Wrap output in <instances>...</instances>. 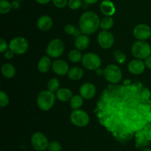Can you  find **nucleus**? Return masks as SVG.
Instances as JSON below:
<instances>
[{
	"mask_svg": "<svg viewBox=\"0 0 151 151\" xmlns=\"http://www.w3.org/2000/svg\"><path fill=\"white\" fill-rule=\"evenodd\" d=\"M83 4V0H68V6L72 10H77Z\"/></svg>",
	"mask_w": 151,
	"mask_h": 151,
	"instance_id": "nucleus-27",
	"label": "nucleus"
},
{
	"mask_svg": "<svg viewBox=\"0 0 151 151\" xmlns=\"http://www.w3.org/2000/svg\"><path fill=\"white\" fill-rule=\"evenodd\" d=\"M48 149L50 151H60L61 150V145L57 141H52L49 144Z\"/></svg>",
	"mask_w": 151,
	"mask_h": 151,
	"instance_id": "nucleus-30",
	"label": "nucleus"
},
{
	"mask_svg": "<svg viewBox=\"0 0 151 151\" xmlns=\"http://www.w3.org/2000/svg\"><path fill=\"white\" fill-rule=\"evenodd\" d=\"M79 25L83 33L91 35L96 32L100 26V21L94 12L86 11L80 18Z\"/></svg>",
	"mask_w": 151,
	"mask_h": 151,
	"instance_id": "nucleus-1",
	"label": "nucleus"
},
{
	"mask_svg": "<svg viewBox=\"0 0 151 151\" xmlns=\"http://www.w3.org/2000/svg\"><path fill=\"white\" fill-rule=\"evenodd\" d=\"M53 25V21L49 16H42L37 21V26L41 30L47 31L51 29Z\"/></svg>",
	"mask_w": 151,
	"mask_h": 151,
	"instance_id": "nucleus-16",
	"label": "nucleus"
},
{
	"mask_svg": "<svg viewBox=\"0 0 151 151\" xmlns=\"http://www.w3.org/2000/svg\"><path fill=\"white\" fill-rule=\"evenodd\" d=\"M82 53L79 50H72L69 52V59L72 62H79L80 61L82 60Z\"/></svg>",
	"mask_w": 151,
	"mask_h": 151,
	"instance_id": "nucleus-24",
	"label": "nucleus"
},
{
	"mask_svg": "<svg viewBox=\"0 0 151 151\" xmlns=\"http://www.w3.org/2000/svg\"><path fill=\"white\" fill-rule=\"evenodd\" d=\"M142 151H151V149H150V148H145V149L142 150Z\"/></svg>",
	"mask_w": 151,
	"mask_h": 151,
	"instance_id": "nucleus-39",
	"label": "nucleus"
},
{
	"mask_svg": "<svg viewBox=\"0 0 151 151\" xmlns=\"http://www.w3.org/2000/svg\"><path fill=\"white\" fill-rule=\"evenodd\" d=\"M53 72L58 76H64L69 71V65L63 60H56L53 62L52 65Z\"/></svg>",
	"mask_w": 151,
	"mask_h": 151,
	"instance_id": "nucleus-14",
	"label": "nucleus"
},
{
	"mask_svg": "<svg viewBox=\"0 0 151 151\" xmlns=\"http://www.w3.org/2000/svg\"><path fill=\"white\" fill-rule=\"evenodd\" d=\"M70 120L73 124L78 127H85L89 122L88 113L82 110H74L70 115Z\"/></svg>",
	"mask_w": 151,
	"mask_h": 151,
	"instance_id": "nucleus-6",
	"label": "nucleus"
},
{
	"mask_svg": "<svg viewBox=\"0 0 151 151\" xmlns=\"http://www.w3.org/2000/svg\"><path fill=\"white\" fill-rule=\"evenodd\" d=\"M9 48L14 54H23L28 49V41L23 37H16L10 41Z\"/></svg>",
	"mask_w": 151,
	"mask_h": 151,
	"instance_id": "nucleus-8",
	"label": "nucleus"
},
{
	"mask_svg": "<svg viewBox=\"0 0 151 151\" xmlns=\"http://www.w3.org/2000/svg\"><path fill=\"white\" fill-rule=\"evenodd\" d=\"M1 73L4 77L10 78L16 75V69L12 65L6 63L1 66Z\"/></svg>",
	"mask_w": 151,
	"mask_h": 151,
	"instance_id": "nucleus-21",
	"label": "nucleus"
},
{
	"mask_svg": "<svg viewBox=\"0 0 151 151\" xmlns=\"http://www.w3.org/2000/svg\"><path fill=\"white\" fill-rule=\"evenodd\" d=\"M31 144L35 150L44 151L48 148L49 142L45 135L42 133L37 132L35 133L31 137Z\"/></svg>",
	"mask_w": 151,
	"mask_h": 151,
	"instance_id": "nucleus-9",
	"label": "nucleus"
},
{
	"mask_svg": "<svg viewBox=\"0 0 151 151\" xmlns=\"http://www.w3.org/2000/svg\"><path fill=\"white\" fill-rule=\"evenodd\" d=\"M83 98L81 96H74L70 100V107L73 110H78L81 107L83 103Z\"/></svg>",
	"mask_w": 151,
	"mask_h": 151,
	"instance_id": "nucleus-22",
	"label": "nucleus"
},
{
	"mask_svg": "<svg viewBox=\"0 0 151 151\" xmlns=\"http://www.w3.org/2000/svg\"><path fill=\"white\" fill-rule=\"evenodd\" d=\"M82 64L84 68L89 70L98 69L101 65V59L94 53H88L82 58Z\"/></svg>",
	"mask_w": 151,
	"mask_h": 151,
	"instance_id": "nucleus-7",
	"label": "nucleus"
},
{
	"mask_svg": "<svg viewBox=\"0 0 151 151\" xmlns=\"http://www.w3.org/2000/svg\"><path fill=\"white\" fill-rule=\"evenodd\" d=\"M97 41L102 48L109 49L113 46L114 38L113 34L111 32L108 30H103L99 33Z\"/></svg>",
	"mask_w": 151,
	"mask_h": 151,
	"instance_id": "nucleus-10",
	"label": "nucleus"
},
{
	"mask_svg": "<svg viewBox=\"0 0 151 151\" xmlns=\"http://www.w3.org/2000/svg\"><path fill=\"white\" fill-rule=\"evenodd\" d=\"M56 97L60 102H68L72 98V93L68 88H60L56 92Z\"/></svg>",
	"mask_w": 151,
	"mask_h": 151,
	"instance_id": "nucleus-18",
	"label": "nucleus"
},
{
	"mask_svg": "<svg viewBox=\"0 0 151 151\" xmlns=\"http://www.w3.org/2000/svg\"><path fill=\"white\" fill-rule=\"evenodd\" d=\"M114 25V19L111 16H106L102 19L100 22V28L103 30H110Z\"/></svg>",
	"mask_w": 151,
	"mask_h": 151,
	"instance_id": "nucleus-23",
	"label": "nucleus"
},
{
	"mask_svg": "<svg viewBox=\"0 0 151 151\" xmlns=\"http://www.w3.org/2000/svg\"><path fill=\"white\" fill-rule=\"evenodd\" d=\"M59 87H60V82H59L58 79L55 78H51L47 84L48 90L52 92V93L55 91L57 92L59 90Z\"/></svg>",
	"mask_w": 151,
	"mask_h": 151,
	"instance_id": "nucleus-26",
	"label": "nucleus"
},
{
	"mask_svg": "<svg viewBox=\"0 0 151 151\" xmlns=\"http://www.w3.org/2000/svg\"><path fill=\"white\" fill-rule=\"evenodd\" d=\"M35 1L41 4H48L51 0H35Z\"/></svg>",
	"mask_w": 151,
	"mask_h": 151,
	"instance_id": "nucleus-38",
	"label": "nucleus"
},
{
	"mask_svg": "<svg viewBox=\"0 0 151 151\" xmlns=\"http://www.w3.org/2000/svg\"><path fill=\"white\" fill-rule=\"evenodd\" d=\"M15 1H23V0H15Z\"/></svg>",
	"mask_w": 151,
	"mask_h": 151,
	"instance_id": "nucleus-40",
	"label": "nucleus"
},
{
	"mask_svg": "<svg viewBox=\"0 0 151 151\" xmlns=\"http://www.w3.org/2000/svg\"><path fill=\"white\" fill-rule=\"evenodd\" d=\"M9 103V98L4 91H0V107H4Z\"/></svg>",
	"mask_w": 151,
	"mask_h": 151,
	"instance_id": "nucleus-28",
	"label": "nucleus"
},
{
	"mask_svg": "<svg viewBox=\"0 0 151 151\" xmlns=\"http://www.w3.org/2000/svg\"><path fill=\"white\" fill-rule=\"evenodd\" d=\"M55 96L52 92L50 90H44L38 94L37 98V104L41 110L47 111L51 109L55 104Z\"/></svg>",
	"mask_w": 151,
	"mask_h": 151,
	"instance_id": "nucleus-3",
	"label": "nucleus"
},
{
	"mask_svg": "<svg viewBox=\"0 0 151 151\" xmlns=\"http://www.w3.org/2000/svg\"><path fill=\"white\" fill-rule=\"evenodd\" d=\"M145 66L147 67L149 69H151V56L147 57V59L145 61Z\"/></svg>",
	"mask_w": 151,
	"mask_h": 151,
	"instance_id": "nucleus-36",
	"label": "nucleus"
},
{
	"mask_svg": "<svg viewBox=\"0 0 151 151\" xmlns=\"http://www.w3.org/2000/svg\"><path fill=\"white\" fill-rule=\"evenodd\" d=\"M52 65L51 59L49 56H44L39 60L38 63V69L41 73H47Z\"/></svg>",
	"mask_w": 151,
	"mask_h": 151,
	"instance_id": "nucleus-19",
	"label": "nucleus"
},
{
	"mask_svg": "<svg viewBox=\"0 0 151 151\" xmlns=\"http://www.w3.org/2000/svg\"><path fill=\"white\" fill-rule=\"evenodd\" d=\"M103 74L106 80L113 84L119 82L122 77V70L117 65H108L105 68Z\"/></svg>",
	"mask_w": 151,
	"mask_h": 151,
	"instance_id": "nucleus-4",
	"label": "nucleus"
},
{
	"mask_svg": "<svg viewBox=\"0 0 151 151\" xmlns=\"http://www.w3.org/2000/svg\"><path fill=\"white\" fill-rule=\"evenodd\" d=\"M64 30L65 32L67 34H69V35H74V34L76 33L77 32L76 28L72 25H66L64 28Z\"/></svg>",
	"mask_w": 151,
	"mask_h": 151,
	"instance_id": "nucleus-32",
	"label": "nucleus"
},
{
	"mask_svg": "<svg viewBox=\"0 0 151 151\" xmlns=\"http://www.w3.org/2000/svg\"><path fill=\"white\" fill-rule=\"evenodd\" d=\"M13 54H14V53H13L11 50H7L4 53V57L7 59H12V58L13 57Z\"/></svg>",
	"mask_w": 151,
	"mask_h": 151,
	"instance_id": "nucleus-34",
	"label": "nucleus"
},
{
	"mask_svg": "<svg viewBox=\"0 0 151 151\" xmlns=\"http://www.w3.org/2000/svg\"><path fill=\"white\" fill-rule=\"evenodd\" d=\"M134 36L136 38L144 41L151 36V29L150 27L145 24H140L134 29Z\"/></svg>",
	"mask_w": 151,
	"mask_h": 151,
	"instance_id": "nucleus-11",
	"label": "nucleus"
},
{
	"mask_svg": "<svg viewBox=\"0 0 151 151\" xmlns=\"http://www.w3.org/2000/svg\"><path fill=\"white\" fill-rule=\"evenodd\" d=\"M131 52L137 59H146L151 55V46L147 41L139 40L133 44Z\"/></svg>",
	"mask_w": 151,
	"mask_h": 151,
	"instance_id": "nucleus-2",
	"label": "nucleus"
},
{
	"mask_svg": "<svg viewBox=\"0 0 151 151\" xmlns=\"http://www.w3.org/2000/svg\"><path fill=\"white\" fill-rule=\"evenodd\" d=\"M83 76V70L79 67H75L69 70L68 73V77L73 81L80 80Z\"/></svg>",
	"mask_w": 151,
	"mask_h": 151,
	"instance_id": "nucleus-20",
	"label": "nucleus"
},
{
	"mask_svg": "<svg viewBox=\"0 0 151 151\" xmlns=\"http://www.w3.org/2000/svg\"><path fill=\"white\" fill-rule=\"evenodd\" d=\"M84 2L86 3L87 4H93L97 3L99 0H83Z\"/></svg>",
	"mask_w": 151,
	"mask_h": 151,
	"instance_id": "nucleus-37",
	"label": "nucleus"
},
{
	"mask_svg": "<svg viewBox=\"0 0 151 151\" xmlns=\"http://www.w3.org/2000/svg\"><path fill=\"white\" fill-rule=\"evenodd\" d=\"M145 64L141 59H134L128 64V68L130 73L134 75H139L142 74L145 70Z\"/></svg>",
	"mask_w": 151,
	"mask_h": 151,
	"instance_id": "nucleus-12",
	"label": "nucleus"
},
{
	"mask_svg": "<svg viewBox=\"0 0 151 151\" xmlns=\"http://www.w3.org/2000/svg\"><path fill=\"white\" fill-rule=\"evenodd\" d=\"M52 2L58 8H63L68 5V0H52Z\"/></svg>",
	"mask_w": 151,
	"mask_h": 151,
	"instance_id": "nucleus-31",
	"label": "nucleus"
},
{
	"mask_svg": "<svg viewBox=\"0 0 151 151\" xmlns=\"http://www.w3.org/2000/svg\"><path fill=\"white\" fill-rule=\"evenodd\" d=\"M114 58L116 62L119 64H122L126 59L125 55L121 50H116L114 53Z\"/></svg>",
	"mask_w": 151,
	"mask_h": 151,
	"instance_id": "nucleus-29",
	"label": "nucleus"
},
{
	"mask_svg": "<svg viewBox=\"0 0 151 151\" xmlns=\"http://www.w3.org/2000/svg\"><path fill=\"white\" fill-rule=\"evenodd\" d=\"M64 49V43L60 39L55 38L49 43L47 48V53L50 57L58 58L63 54Z\"/></svg>",
	"mask_w": 151,
	"mask_h": 151,
	"instance_id": "nucleus-5",
	"label": "nucleus"
},
{
	"mask_svg": "<svg viewBox=\"0 0 151 151\" xmlns=\"http://www.w3.org/2000/svg\"><path fill=\"white\" fill-rule=\"evenodd\" d=\"M8 47L9 46L7 45V42H6L3 38H1V39H0V52H1V53H4V52L7 50V47Z\"/></svg>",
	"mask_w": 151,
	"mask_h": 151,
	"instance_id": "nucleus-33",
	"label": "nucleus"
},
{
	"mask_svg": "<svg viewBox=\"0 0 151 151\" xmlns=\"http://www.w3.org/2000/svg\"><path fill=\"white\" fill-rule=\"evenodd\" d=\"M12 9L11 3L7 0H0V13L1 14H6L9 13Z\"/></svg>",
	"mask_w": 151,
	"mask_h": 151,
	"instance_id": "nucleus-25",
	"label": "nucleus"
},
{
	"mask_svg": "<svg viewBox=\"0 0 151 151\" xmlns=\"http://www.w3.org/2000/svg\"><path fill=\"white\" fill-rule=\"evenodd\" d=\"M11 4L12 8L15 9V10L19 8V7H20V3H19V1H15V0H13V1L11 3Z\"/></svg>",
	"mask_w": 151,
	"mask_h": 151,
	"instance_id": "nucleus-35",
	"label": "nucleus"
},
{
	"mask_svg": "<svg viewBox=\"0 0 151 151\" xmlns=\"http://www.w3.org/2000/svg\"><path fill=\"white\" fill-rule=\"evenodd\" d=\"M100 8L103 14L106 16H111L116 11L114 4L110 0H104L102 1L100 5Z\"/></svg>",
	"mask_w": 151,
	"mask_h": 151,
	"instance_id": "nucleus-15",
	"label": "nucleus"
},
{
	"mask_svg": "<svg viewBox=\"0 0 151 151\" xmlns=\"http://www.w3.org/2000/svg\"><path fill=\"white\" fill-rule=\"evenodd\" d=\"M81 96L85 99H91L96 93V87L93 84L89 82L83 84L80 89Z\"/></svg>",
	"mask_w": 151,
	"mask_h": 151,
	"instance_id": "nucleus-13",
	"label": "nucleus"
},
{
	"mask_svg": "<svg viewBox=\"0 0 151 151\" xmlns=\"http://www.w3.org/2000/svg\"><path fill=\"white\" fill-rule=\"evenodd\" d=\"M90 40L87 35H80L76 38L75 41V46L79 50L86 49L89 45Z\"/></svg>",
	"mask_w": 151,
	"mask_h": 151,
	"instance_id": "nucleus-17",
	"label": "nucleus"
}]
</instances>
